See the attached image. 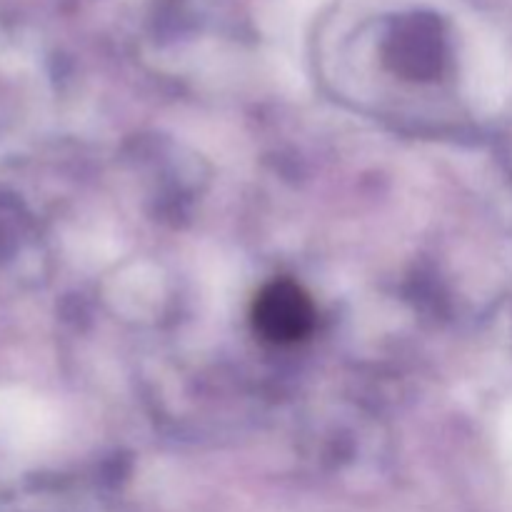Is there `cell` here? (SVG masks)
<instances>
[{
	"label": "cell",
	"mask_w": 512,
	"mask_h": 512,
	"mask_svg": "<svg viewBox=\"0 0 512 512\" xmlns=\"http://www.w3.org/2000/svg\"><path fill=\"white\" fill-rule=\"evenodd\" d=\"M255 323L270 340H300L313 328V305L295 285L275 283L255 303Z\"/></svg>",
	"instance_id": "1"
}]
</instances>
